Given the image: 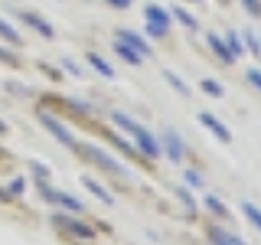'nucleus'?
<instances>
[{
	"label": "nucleus",
	"mask_w": 261,
	"mask_h": 245,
	"mask_svg": "<svg viewBox=\"0 0 261 245\" xmlns=\"http://www.w3.org/2000/svg\"><path fill=\"white\" fill-rule=\"evenodd\" d=\"M147 23H150V36H167L170 16H167V10H163V7H157V4L147 7Z\"/></svg>",
	"instance_id": "obj_1"
},
{
	"label": "nucleus",
	"mask_w": 261,
	"mask_h": 245,
	"mask_svg": "<svg viewBox=\"0 0 261 245\" xmlns=\"http://www.w3.org/2000/svg\"><path fill=\"white\" fill-rule=\"evenodd\" d=\"M39 121H43V128H46V131H53V134H56V137H59V141H62L65 147H75V137H72V131H69V128H65V125H62V121H56V118H53V114H46V111H43V114H39Z\"/></svg>",
	"instance_id": "obj_2"
},
{
	"label": "nucleus",
	"mask_w": 261,
	"mask_h": 245,
	"mask_svg": "<svg viewBox=\"0 0 261 245\" xmlns=\"http://www.w3.org/2000/svg\"><path fill=\"white\" fill-rule=\"evenodd\" d=\"M134 141H137V147H141L144 157H160V141L150 134V131L137 128V131H134Z\"/></svg>",
	"instance_id": "obj_3"
},
{
	"label": "nucleus",
	"mask_w": 261,
	"mask_h": 245,
	"mask_svg": "<svg viewBox=\"0 0 261 245\" xmlns=\"http://www.w3.org/2000/svg\"><path fill=\"white\" fill-rule=\"evenodd\" d=\"M82 154H85L88 160H95L98 167H105V170H114V174H121V163L114 160V157H108V154H105V151H98V147L85 144V147H82Z\"/></svg>",
	"instance_id": "obj_4"
},
{
	"label": "nucleus",
	"mask_w": 261,
	"mask_h": 245,
	"mask_svg": "<svg viewBox=\"0 0 261 245\" xmlns=\"http://www.w3.org/2000/svg\"><path fill=\"white\" fill-rule=\"evenodd\" d=\"M199 125H202V128H209L212 134L219 137V141H232V134H228V128L222 125V121H216V118H212L209 111H202V114H199Z\"/></svg>",
	"instance_id": "obj_5"
},
{
	"label": "nucleus",
	"mask_w": 261,
	"mask_h": 245,
	"mask_svg": "<svg viewBox=\"0 0 261 245\" xmlns=\"http://www.w3.org/2000/svg\"><path fill=\"white\" fill-rule=\"evenodd\" d=\"M209 239H212V245H245L239 235H232V232H225V229H212L209 232Z\"/></svg>",
	"instance_id": "obj_6"
},
{
	"label": "nucleus",
	"mask_w": 261,
	"mask_h": 245,
	"mask_svg": "<svg viewBox=\"0 0 261 245\" xmlns=\"http://www.w3.org/2000/svg\"><path fill=\"white\" fill-rule=\"evenodd\" d=\"M121 43H127L130 49H137V53H141V56H144V59H147V56H150V46H147V43H144V39H141V36H137V33H121Z\"/></svg>",
	"instance_id": "obj_7"
},
{
	"label": "nucleus",
	"mask_w": 261,
	"mask_h": 245,
	"mask_svg": "<svg viewBox=\"0 0 261 245\" xmlns=\"http://www.w3.org/2000/svg\"><path fill=\"white\" fill-rule=\"evenodd\" d=\"M20 20L27 23V27L39 30V33H43V36H53V27H49V23H43V20H39V16H33V13H27V10H23V13H20Z\"/></svg>",
	"instance_id": "obj_8"
},
{
	"label": "nucleus",
	"mask_w": 261,
	"mask_h": 245,
	"mask_svg": "<svg viewBox=\"0 0 261 245\" xmlns=\"http://www.w3.org/2000/svg\"><path fill=\"white\" fill-rule=\"evenodd\" d=\"M163 144H167V154H170V160H183V144H179V137L176 134H167L163 137Z\"/></svg>",
	"instance_id": "obj_9"
},
{
	"label": "nucleus",
	"mask_w": 261,
	"mask_h": 245,
	"mask_svg": "<svg viewBox=\"0 0 261 245\" xmlns=\"http://www.w3.org/2000/svg\"><path fill=\"white\" fill-rule=\"evenodd\" d=\"M46 196H49V200H59L62 206H69V209H75V212H82V203H79V200H72L69 193H59V190H46Z\"/></svg>",
	"instance_id": "obj_10"
},
{
	"label": "nucleus",
	"mask_w": 261,
	"mask_h": 245,
	"mask_svg": "<svg viewBox=\"0 0 261 245\" xmlns=\"http://www.w3.org/2000/svg\"><path fill=\"white\" fill-rule=\"evenodd\" d=\"M118 53H121V59H127L130 65H141V59H144V56L137 53V49H130L127 43H121V39H118Z\"/></svg>",
	"instance_id": "obj_11"
},
{
	"label": "nucleus",
	"mask_w": 261,
	"mask_h": 245,
	"mask_svg": "<svg viewBox=\"0 0 261 245\" xmlns=\"http://www.w3.org/2000/svg\"><path fill=\"white\" fill-rule=\"evenodd\" d=\"M209 46H212V49L219 53V59H222V62H232V59H235V56L228 53V46H225V43H222L219 36H209Z\"/></svg>",
	"instance_id": "obj_12"
},
{
	"label": "nucleus",
	"mask_w": 261,
	"mask_h": 245,
	"mask_svg": "<svg viewBox=\"0 0 261 245\" xmlns=\"http://www.w3.org/2000/svg\"><path fill=\"white\" fill-rule=\"evenodd\" d=\"M85 186H88V190H92V193L98 196V200H105V203H111V193H108V190H105V186H101V183H95V180H92V177H85Z\"/></svg>",
	"instance_id": "obj_13"
},
{
	"label": "nucleus",
	"mask_w": 261,
	"mask_h": 245,
	"mask_svg": "<svg viewBox=\"0 0 261 245\" xmlns=\"http://www.w3.org/2000/svg\"><path fill=\"white\" fill-rule=\"evenodd\" d=\"M56 219H59L62 226H69V229H72L75 235H82V239H88V235H92V229H88V226H82V223H69L65 216H56Z\"/></svg>",
	"instance_id": "obj_14"
},
{
	"label": "nucleus",
	"mask_w": 261,
	"mask_h": 245,
	"mask_svg": "<svg viewBox=\"0 0 261 245\" xmlns=\"http://www.w3.org/2000/svg\"><path fill=\"white\" fill-rule=\"evenodd\" d=\"M245 216H248V219H251V223H255V226L261 229V209L255 206V203H245Z\"/></svg>",
	"instance_id": "obj_15"
},
{
	"label": "nucleus",
	"mask_w": 261,
	"mask_h": 245,
	"mask_svg": "<svg viewBox=\"0 0 261 245\" xmlns=\"http://www.w3.org/2000/svg\"><path fill=\"white\" fill-rule=\"evenodd\" d=\"M88 62H92V65H95V72H101L105 79H111V76H114V72H111V65H105V59H98V56H92Z\"/></svg>",
	"instance_id": "obj_16"
},
{
	"label": "nucleus",
	"mask_w": 261,
	"mask_h": 245,
	"mask_svg": "<svg viewBox=\"0 0 261 245\" xmlns=\"http://www.w3.org/2000/svg\"><path fill=\"white\" fill-rule=\"evenodd\" d=\"M0 36H4V39H10V43H20V36H16V30L10 27V23H4V20H0Z\"/></svg>",
	"instance_id": "obj_17"
},
{
	"label": "nucleus",
	"mask_w": 261,
	"mask_h": 245,
	"mask_svg": "<svg viewBox=\"0 0 261 245\" xmlns=\"http://www.w3.org/2000/svg\"><path fill=\"white\" fill-rule=\"evenodd\" d=\"M167 82H170V85H173V88H176V92H183V95H186V92H190V88H186V82H183V79H179V76H173V72H167Z\"/></svg>",
	"instance_id": "obj_18"
},
{
	"label": "nucleus",
	"mask_w": 261,
	"mask_h": 245,
	"mask_svg": "<svg viewBox=\"0 0 261 245\" xmlns=\"http://www.w3.org/2000/svg\"><path fill=\"white\" fill-rule=\"evenodd\" d=\"M202 88H206V92H209V95H216V98H219V95H222V92H225V88H222V85H219V82H212V79H206V82H202Z\"/></svg>",
	"instance_id": "obj_19"
},
{
	"label": "nucleus",
	"mask_w": 261,
	"mask_h": 245,
	"mask_svg": "<svg viewBox=\"0 0 261 245\" xmlns=\"http://www.w3.org/2000/svg\"><path fill=\"white\" fill-rule=\"evenodd\" d=\"M228 53H232V56H239V53H242V39L235 36V33H228Z\"/></svg>",
	"instance_id": "obj_20"
},
{
	"label": "nucleus",
	"mask_w": 261,
	"mask_h": 245,
	"mask_svg": "<svg viewBox=\"0 0 261 245\" xmlns=\"http://www.w3.org/2000/svg\"><path fill=\"white\" fill-rule=\"evenodd\" d=\"M206 206H209L212 212H219V216H225V206H222V203L216 200V196H206Z\"/></svg>",
	"instance_id": "obj_21"
},
{
	"label": "nucleus",
	"mask_w": 261,
	"mask_h": 245,
	"mask_svg": "<svg viewBox=\"0 0 261 245\" xmlns=\"http://www.w3.org/2000/svg\"><path fill=\"white\" fill-rule=\"evenodd\" d=\"M242 4H245V10L251 16H261V0H242Z\"/></svg>",
	"instance_id": "obj_22"
},
{
	"label": "nucleus",
	"mask_w": 261,
	"mask_h": 245,
	"mask_svg": "<svg viewBox=\"0 0 261 245\" xmlns=\"http://www.w3.org/2000/svg\"><path fill=\"white\" fill-rule=\"evenodd\" d=\"M176 20L183 23V27H196V20H193L190 13H183V10H176Z\"/></svg>",
	"instance_id": "obj_23"
},
{
	"label": "nucleus",
	"mask_w": 261,
	"mask_h": 245,
	"mask_svg": "<svg viewBox=\"0 0 261 245\" xmlns=\"http://www.w3.org/2000/svg\"><path fill=\"white\" fill-rule=\"evenodd\" d=\"M248 82H251V85H255L258 92H261V72H258V69H251V72H248Z\"/></svg>",
	"instance_id": "obj_24"
},
{
	"label": "nucleus",
	"mask_w": 261,
	"mask_h": 245,
	"mask_svg": "<svg viewBox=\"0 0 261 245\" xmlns=\"http://www.w3.org/2000/svg\"><path fill=\"white\" fill-rule=\"evenodd\" d=\"M179 200H183L186 206H193V196H190V190H179Z\"/></svg>",
	"instance_id": "obj_25"
},
{
	"label": "nucleus",
	"mask_w": 261,
	"mask_h": 245,
	"mask_svg": "<svg viewBox=\"0 0 261 245\" xmlns=\"http://www.w3.org/2000/svg\"><path fill=\"white\" fill-rule=\"evenodd\" d=\"M111 7H130V0H108Z\"/></svg>",
	"instance_id": "obj_26"
},
{
	"label": "nucleus",
	"mask_w": 261,
	"mask_h": 245,
	"mask_svg": "<svg viewBox=\"0 0 261 245\" xmlns=\"http://www.w3.org/2000/svg\"><path fill=\"white\" fill-rule=\"evenodd\" d=\"M0 59H4V62H16V59H13L10 53H4V49H0Z\"/></svg>",
	"instance_id": "obj_27"
},
{
	"label": "nucleus",
	"mask_w": 261,
	"mask_h": 245,
	"mask_svg": "<svg viewBox=\"0 0 261 245\" xmlns=\"http://www.w3.org/2000/svg\"><path fill=\"white\" fill-rule=\"evenodd\" d=\"M0 134H4V125H0Z\"/></svg>",
	"instance_id": "obj_28"
}]
</instances>
